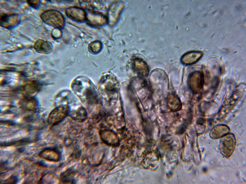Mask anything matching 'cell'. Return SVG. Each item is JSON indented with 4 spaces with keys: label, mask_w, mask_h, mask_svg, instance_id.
I'll return each instance as SVG.
<instances>
[{
    "label": "cell",
    "mask_w": 246,
    "mask_h": 184,
    "mask_svg": "<svg viewBox=\"0 0 246 184\" xmlns=\"http://www.w3.org/2000/svg\"><path fill=\"white\" fill-rule=\"evenodd\" d=\"M41 17L45 23L52 27L59 29L64 26L65 21L64 17L60 12L57 10L46 11L42 14Z\"/></svg>",
    "instance_id": "obj_1"
},
{
    "label": "cell",
    "mask_w": 246,
    "mask_h": 184,
    "mask_svg": "<svg viewBox=\"0 0 246 184\" xmlns=\"http://www.w3.org/2000/svg\"><path fill=\"white\" fill-rule=\"evenodd\" d=\"M124 7V3L120 1H115L110 5L108 11L107 18L109 25L112 26L117 22Z\"/></svg>",
    "instance_id": "obj_2"
},
{
    "label": "cell",
    "mask_w": 246,
    "mask_h": 184,
    "mask_svg": "<svg viewBox=\"0 0 246 184\" xmlns=\"http://www.w3.org/2000/svg\"><path fill=\"white\" fill-rule=\"evenodd\" d=\"M69 110L68 105H62L56 107L50 113L48 118L50 124L54 125L60 122L67 116Z\"/></svg>",
    "instance_id": "obj_3"
},
{
    "label": "cell",
    "mask_w": 246,
    "mask_h": 184,
    "mask_svg": "<svg viewBox=\"0 0 246 184\" xmlns=\"http://www.w3.org/2000/svg\"><path fill=\"white\" fill-rule=\"evenodd\" d=\"M235 144V139L233 134H230L226 136L221 142L220 147L221 153L226 157H229L234 151Z\"/></svg>",
    "instance_id": "obj_4"
},
{
    "label": "cell",
    "mask_w": 246,
    "mask_h": 184,
    "mask_svg": "<svg viewBox=\"0 0 246 184\" xmlns=\"http://www.w3.org/2000/svg\"><path fill=\"white\" fill-rule=\"evenodd\" d=\"M204 76L199 71L194 72L190 75L188 79V84L193 92H197L202 88L204 84Z\"/></svg>",
    "instance_id": "obj_5"
},
{
    "label": "cell",
    "mask_w": 246,
    "mask_h": 184,
    "mask_svg": "<svg viewBox=\"0 0 246 184\" xmlns=\"http://www.w3.org/2000/svg\"><path fill=\"white\" fill-rule=\"evenodd\" d=\"M19 21V16L17 13H2L0 14V25L5 28L10 29L12 28L17 24Z\"/></svg>",
    "instance_id": "obj_6"
},
{
    "label": "cell",
    "mask_w": 246,
    "mask_h": 184,
    "mask_svg": "<svg viewBox=\"0 0 246 184\" xmlns=\"http://www.w3.org/2000/svg\"><path fill=\"white\" fill-rule=\"evenodd\" d=\"M38 156L41 159L54 162H58L60 156V154L57 150L50 147L43 148L39 152Z\"/></svg>",
    "instance_id": "obj_7"
},
{
    "label": "cell",
    "mask_w": 246,
    "mask_h": 184,
    "mask_svg": "<svg viewBox=\"0 0 246 184\" xmlns=\"http://www.w3.org/2000/svg\"><path fill=\"white\" fill-rule=\"evenodd\" d=\"M65 12L69 17L76 21L82 22L86 18V13L80 8L74 6L68 7L65 9Z\"/></svg>",
    "instance_id": "obj_8"
},
{
    "label": "cell",
    "mask_w": 246,
    "mask_h": 184,
    "mask_svg": "<svg viewBox=\"0 0 246 184\" xmlns=\"http://www.w3.org/2000/svg\"><path fill=\"white\" fill-rule=\"evenodd\" d=\"M86 19L89 24L95 26L103 25L107 22V18L102 14L93 11H89L86 13Z\"/></svg>",
    "instance_id": "obj_9"
},
{
    "label": "cell",
    "mask_w": 246,
    "mask_h": 184,
    "mask_svg": "<svg viewBox=\"0 0 246 184\" xmlns=\"http://www.w3.org/2000/svg\"><path fill=\"white\" fill-rule=\"evenodd\" d=\"M133 69L140 76H147L148 73L149 69L146 63L142 59L136 58L134 59L132 62Z\"/></svg>",
    "instance_id": "obj_10"
},
{
    "label": "cell",
    "mask_w": 246,
    "mask_h": 184,
    "mask_svg": "<svg viewBox=\"0 0 246 184\" xmlns=\"http://www.w3.org/2000/svg\"><path fill=\"white\" fill-rule=\"evenodd\" d=\"M34 47L36 52L46 54L51 52L53 48V46L51 43L41 39L37 40L35 42Z\"/></svg>",
    "instance_id": "obj_11"
},
{
    "label": "cell",
    "mask_w": 246,
    "mask_h": 184,
    "mask_svg": "<svg viewBox=\"0 0 246 184\" xmlns=\"http://www.w3.org/2000/svg\"><path fill=\"white\" fill-rule=\"evenodd\" d=\"M79 3L82 7L91 11L101 9L105 6L101 0H80Z\"/></svg>",
    "instance_id": "obj_12"
},
{
    "label": "cell",
    "mask_w": 246,
    "mask_h": 184,
    "mask_svg": "<svg viewBox=\"0 0 246 184\" xmlns=\"http://www.w3.org/2000/svg\"><path fill=\"white\" fill-rule=\"evenodd\" d=\"M166 101L168 107L172 111H177L181 108L182 104L180 99L174 94H172L169 95Z\"/></svg>",
    "instance_id": "obj_13"
},
{
    "label": "cell",
    "mask_w": 246,
    "mask_h": 184,
    "mask_svg": "<svg viewBox=\"0 0 246 184\" xmlns=\"http://www.w3.org/2000/svg\"><path fill=\"white\" fill-rule=\"evenodd\" d=\"M69 114L72 119L80 121L84 120L87 115L86 110L82 107H79L77 109L70 111Z\"/></svg>",
    "instance_id": "obj_14"
},
{
    "label": "cell",
    "mask_w": 246,
    "mask_h": 184,
    "mask_svg": "<svg viewBox=\"0 0 246 184\" xmlns=\"http://www.w3.org/2000/svg\"><path fill=\"white\" fill-rule=\"evenodd\" d=\"M202 56L201 52H192L187 53L181 58L182 62L184 64L190 65L198 61Z\"/></svg>",
    "instance_id": "obj_15"
},
{
    "label": "cell",
    "mask_w": 246,
    "mask_h": 184,
    "mask_svg": "<svg viewBox=\"0 0 246 184\" xmlns=\"http://www.w3.org/2000/svg\"><path fill=\"white\" fill-rule=\"evenodd\" d=\"M228 128L224 125H220L213 128L210 133V137L212 138H219L227 134L229 132Z\"/></svg>",
    "instance_id": "obj_16"
},
{
    "label": "cell",
    "mask_w": 246,
    "mask_h": 184,
    "mask_svg": "<svg viewBox=\"0 0 246 184\" xmlns=\"http://www.w3.org/2000/svg\"><path fill=\"white\" fill-rule=\"evenodd\" d=\"M30 142L29 140L25 138L17 140L2 142L0 143V146L2 147L19 146L25 145Z\"/></svg>",
    "instance_id": "obj_17"
},
{
    "label": "cell",
    "mask_w": 246,
    "mask_h": 184,
    "mask_svg": "<svg viewBox=\"0 0 246 184\" xmlns=\"http://www.w3.org/2000/svg\"><path fill=\"white\" fill-rule=\"evenodd\" d=\"M84 94L87 101L89 103H92L94 102L96 94L94 90L92 87H87L84 91Z\"/></svg>",
    "instance_id": "obj_18"
},
{
    "label": "cell",
    "mask_w": 246,
    "mask_h": 184,
    "mask_svg": "<svg viewBox=\"0 0 246 184\" xmlns=\"http://www.w3.org/2000/svg\"><path fill=\"white\" fill-rule=\"evenodd\" d=\"M102 47L101 43L98 40L92 42L88 46L89 51L91 53L96 54L99 52Z\"/></svg>",
    "instance_id": "obj_19"
},
{
    "label": "cell",
    "mask_w": 246,
    "mask_h": 184,
    "mask_svg": "<svg viewBox=\"0 0 246 184\" xmlns=\"http://www.w3.org/2000/svg\"><path fill=\"white\" fill-rule=\"evenodd\" d=\"M17 177L13 175H12L5 180L0 181V184H13L16 183L18 181Z\"/></svg>",
    "instance_id": "obj_20"
},
{
    "label": "cell",
    "mask_w": 246,
    "mask_h": 184,
    "mask_svg": "<svg viewBox=\"0 0 246 184\" xmlns=\"http://www.w3.org/2000/svg\"><path fill=\"white\" fill-rule=\"evenodd\" d=\"M27 2L31 7L35 9H37L41 5V2L40 0H27Z\"/></svg>",
    "instance_id": "obj_21"
},
{
    "label": "cell",
    "mask_w": 246,
    "mask_h": 184,
    "mask_svg": "<svg viewBox=\"0 0 246 184\" xmlns=\"http://www.w3.org/2000/svg\"><path fill=\"white\" fill-rule=\"evenodd\" d=\"M205 120L203 118H201L198 119L197 123L199 124L202 125L205 123Z\"/></svg>",
    "instance_id": "obj_22"
}]
</instances>
